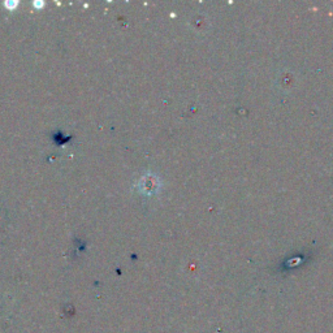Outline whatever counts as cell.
I'll return each mask as SVG.
<instances>
[{
	"label": "cell",
	"instance_id": "7a4b0ae2",
	"mask_svg": "<svg viewBox=\"0 0 333 333\" xmlns=\"http://www.w3.org/2000/svg\"><path fill=\"white\" fill-rule=\"evenodd\" d=\"M34 5H35V7H40V5H43V3H40V1H38V3H34Z\"/></svg>",
	"mask_w": 333,
	"mask_h": 333
},
{
	"label": "cell",
	"instance_id": "6da1fadb",
	"mask_svg": "<svg viewBox=\"0 0 333 333\" xmlns=\"http://www.w3.org/2000/svg\"><path fill=\"white\" fill-rule=\"evenodd\" d=\"M16 5H17V1H7V3H5V7L9 8V9H13Z\"/></svg>",
	"mask_w": 333,
	"mask_h": 333
}]
</instances>
